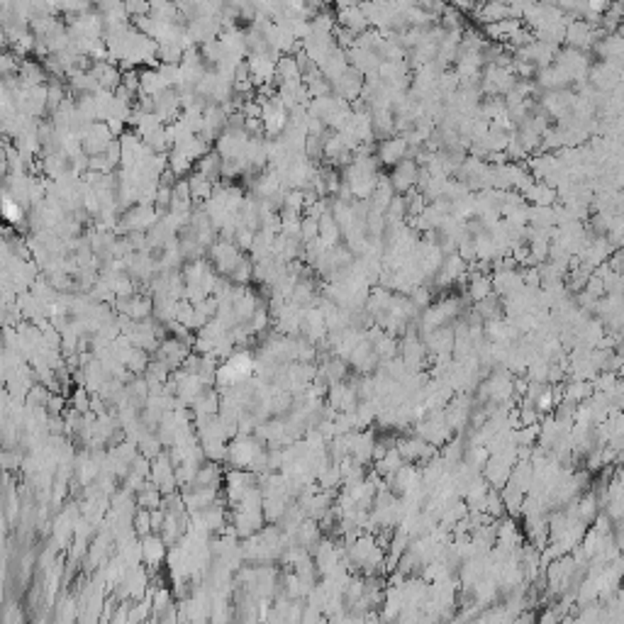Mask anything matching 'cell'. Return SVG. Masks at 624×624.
<instances>
[{
	"instance_id": "52a82bcc",
	"label": "cell",
	"mask_w": 624,
	"mask_h": 624,
	"mask_svg": "<svg viewBox=\"0 0 624 624\" xmlns=\"http://www.w3.org/2000/svg\"><path fill=\"white\" fill-rule=\"evenodd\" d=\"M188 188H190V198L193 200H205L212 195V183L205 178L203 174H193L188 178Z\"/></svg>"
},
{
	"instance_id": "277c9868",
	"label": "cell",
	"mask_w": 624,
	"mask_h": 624,
	"mask_svg": "<svg viewBox=\"0 0 624 624\" xmlns=\"http://www.w3.org/2000/svg\"><path fill=\"white\" fill-rule=\"evenodd\" d=\"M519 195L525 200H530V205H544V208H549V205L556 203V190L549 188L546 183H541V180H534L530 188H525Z\"/></svg>"
},
{
	"instance_id": "ba28073f",
	"label": "cell",
	"mask_w": 624,
	"mask_h": 624,
	"mask_svg": "<svg viewBox=\"0 0 624 624\" xmlns=\"http://www.w3.org/2000/svg\"><path fill=\"white\" fill-rule=\"evenodd\" d=\"M320 237V227H317V220H310V217H303L300 220V239L303 242H312Z\"/></svg>"
},
{
	"instance_id": "3957f363",
	"label": "cell",
	"mask_w": 624,
	"mask_h": 624,
	"mask_svg": "<svg viewBox=\"0 0 624 624\" xmlns=\"http://www.w3.org/2000/svg\"><path fill=\"white\" fill-rule=\"evenodd\" d=\"M335 20L339 22V27H344V30H351L354 35H361V32L369 30V20H366V15L361 12L359 6H354V3H346V6H339L335 12Z\"/></svg>"
},
{
	"instance_id": "5b68a950",
	"label": "cell",
	"mask_w": 624,
	"mask_h": 624,
	"mask_svg": "<svg viewBox=\"0 0 624 624\" xmlns=\"http://www.w3.org/2000/svg\"><path fill=\"white\" fill-rule=\"evenodd\" d=\"M140 551H142V559H144V564L156 566L166 556V544H164V539H161L159 534H149V537H144V539H142Z\"/></svg>"
},
{
	"instance_id": "8992f818",
	"label": "cell",
	"mask_w": 624,
	"mask_h": 624,
	"mask_svg": "<svg viewBox=\"0 0 624 624\" xmlns=\"http://www.w3.org/2000/svg\"><path fill=\"white\" fill-rule=\"evenodd\" d=\"M493 293V283H490V276H473L469 278V288H466V298L471 303H480L483 298Z\"/></svg>"
},
{
	"instance_id": "7a4b0ae2",
	"label": "cell",
	"mask_w": 624,
	"mask_h": 624,
	"mask_svg": "<svg viewBox=\"0 0 624 624\" xmlns=\"http://www.w3.org/2000/svg\"><path fill=\"white\" fill-rule=\"evenodd\" d=\"M407 154V142L403 137H388V140H380V144L376 146V159H378L380 166H390L393 169L395 164L405 159Z\"/></svg>"
},
{
	"instance_id": "6da1fadb",
	"label": "cell",
	"mask_w": 624,
	"mask_h": 624,
	"mask_svg": "<svg viewBox=\"0 0 624 624\" xmlns=\"http://www.w3.org/2000/svg\"><path fill=\"white\" fill-rule=\"evenodd\" d=\"M417 174H420V166L414 164V161L403 159L400 164H395L393 171H390V176H388L393 193L395 195H405L407 190H412L414 183H417Z\"/></svg>"
}]
</instances>
